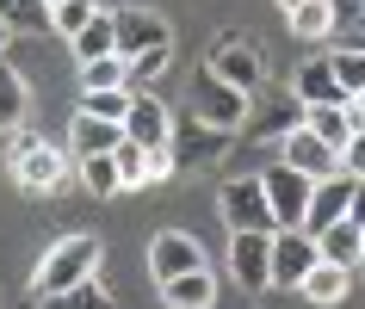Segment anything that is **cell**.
Returning a JSON list of instances; mask_svg holds the SVG:
<instances>
[{
    "label": "cell",
    "instance_id": "1",
    "mask_svg": "<svg viewBox=\"0 0 365 309\" xmlns=\"http://www.w3.org/2000/svg\"><path fill=\"white\" fill-rule=\"evenodd\" d=\"M6 174H13V186H19L25 198H56L68 179H75V154L56 149L50 136L38 130H13L6 136Z\"/></svg>",
    "mask_w": 365,
    "mask_h": 309
},
{
    "label": "cell",
    "instance_id": "2",
    "mask_svg": "<svg viewBox=\"0 0 365 309\" xmlns=\"http://www.w3.org/2000/svg\"><path fill=\"white\" fill-rule=\"evenodd\" d=\"M99 260H106L99 235H62V241H50V253H43L38 272H31V297L50 303L62 290H75L81 278H99Z\"/></svg>",
    "mask_w": 365,
    "mask_h": 309
},
{
    "label": "cell",
    "instance_id": "3",
    "mask_svg": "<svg viewBox=\"0 0 365 309\" xmlns=\"http://www.w3.org/2000/svg\"><path fill=\"white\" fill-rule=\"evenodd\" d=\"M192 117L205 124V130L230 136V130H242V117H248V93H235L223 75L198 68V75H192Z\"/></svg>",
    "mask_w": 365,
    "mask_h": 309
},
{
    "label": "cell",
    "instance_id": "4",
    "mask_svg": "<svg viewBox=\"0 0 365 309\" xmlns=\"http://www.w3.org/2000/svg\"><path fill=\"white\" fill-rule=\"evenodd\" d=\"M149 50H173L168 19L149 13V6H118L112 13V56L136 62V56H149Z\"/></svg>",
    "mask_w": 365,
    "mask_h": 309
},
{
    "label": "cell",
    "instance_id": "5",
    "mask_svg": "<svg viewBox=\"0 0 365 309\" xmlns=\"http://www.w3.org/2000/svg\"><path fill=\"white\" fill-rule=\"evenodd\" d=\"M217 204H223L230 235H272V229H279V223H272V204H267L260 174H254V179H230V186L217 192Z\"/></svg>",
    "mask_w": 365,
    "mask_h": 309
},
{
    "label": "cell",
    "instance_id": "6",
    "mask_svg": "<svg viewBox=\"0 0 365 309\" xmlns=\"http://www.w3.org/2000/svg\"><path fill=\"white\" fill-rule=\"evenodd\" d=\"M309 266H322V248L309 229H272V290H297Z\"/></svg>",
    "mask_w": 365,
    "mask_h": 309
},
{
    "label": "cell",
    "instance_id": "7",
    "mask_svg": "<svg viewBox=\"0 0 365 309\" xmlns=\"http://www.w3.org/2000/svg\"><path fill=\"white\" fill-rule=\"evenodd\" d=\"M260 186H267L272 223H279V229H304V211H309V179L297 174V167H285V161H272L267 174H260Z\"/></svg>",
    "mask_w": 365,
    "mask_h": 309
},
{
    "label": "cell",
    "instance_id": "8",
    "mask_svg": "<svg viewBox=\"0 0 365 309\" xmlns=\"http://www.w3.org/2000/svg\"><path fill=\"white\" fill-rule=\"evenodd\" d=\"M279 161H285V167H297V174H304L309 186H316V179L346 174V167H341V149H328L322 136H309L304 124H297V130H291L285 142H279Z\"/></svg>",
    "mask_w": 365,
    "mask_h": 309
},
{
    "label": "cell",
    "instance_id": "9",
    "mask_svg": "<svg viewBox=\"0 0 365 309\" xmlns=\"http://www.w3.org/2000/svg\"><path fill=\"white\" fill-rule=\"evenodd\" d=\"M124 142H136V149H173V112L161 105L155 93H136L130 112H124Z\"/></svg>",
    "mask_w": 365,
    "mask_h": 309
},
{
    "label": "cell",
    "instance_id": "10",
    "mask_svg": "<svg viewBox=\"0 0 365 309\" xmlns=\"http://www.w3.org/2000/svg\"><path fill=\"white\" fill-rule=\"evenodd\" d=\"M205 266V248H198L186 229H161L149 241V272H155V285H168V278H186V272Z\"/></svg>",
    "mask_w": 365,
    "mask_h": 309
},
{
    "label": "cell",
    "instance_id": "11",
    "mask_svg": "<svg viewBox=\"0 0 365 309\" xmlns=\"http://www.w3.org/2000/svg\"><path fill=\"white\" fill-rule=\"evenodd\" d=\"M230 272L248 290H272V235H230Z\"/></svg>",
    "mask_w": 365,
    "mask_h": 309
},
{
    "label": "cell",
    "instance_id": "12",
    "mask_svg": "<svg viewBox=\"0 0 365 309\" xmlns=\"http://www.w3.org/2000/svg\"><path fill=\"white\" fill-rule=\"evenodd\" d=\"M346 198H353V174L316 179V186H309V211H304V229H309V235L334 229V223L346 216Z\"/></svg>",
    "mask_w": 365,
    "mask_h": 309
},
{
    "label": "cell",
    "instance_id": "13",
    "mask_svg": "<svg viewBox=\"0 0 365 309\" xmlns=\"http://www.w3.org/2000/svg\"><path fill=\"white\" fill-rule=\"evenodd\" d=\"M291 93L304 99V105H346L341 80H334V68H328V56H309L304 68H297V80H291Z\"/></svg>",
    "mask_w": 365,
    "mask_h": 309
},
{
    "label": "cell",
    "instance_id": "14",
    "mask_svg": "<svg viewBox=\"0 0 365 309\" xmlns=\"http://www.w3.org/2000/svg\"><path fill=\"white\" fill-rule=\"evenodd\" d=\"M316 248H322L328 266H346V272L365 266V229L353 223V216H341L334 229H322V235H316Z\"/></svg>",
    "mask_w": 365,
    "mask_h": 309
},
{
    "label": "cell",
    "instance_id": "15",
    "mask_svg": "<svg viewBox=\"0 0 365 309\" xmlns=\"http://www.w3.org/2000/svg\"><path fill=\"white\" fill-rule=\"evenodd\" d=\"M118 142H124V124H106V117L75 112V130H68V154H75V161H87V154H112Z\"/></svg>",
    "mask_w": 365,
    "mask_h": 309
},
{
    "label": "cell",
    "instance_id": "16",
    "mask_svg": "<svg viewBox=\"0 0 365 309\" xmlns=\"http://www.w3.org/2000/svg\"><path fill=\"white\" fill-rule=\"evenodd\" d=\"M211 75H223L235 93H254V87H260V50H248V43H223V50L211 56Z\"/></svg>",
    "mask_w": 365,
    "mask_h": 309
},
{
    "label": "cell",
    "instance_id": "17",
    "mask_svg": "<svg viewBox=\"0 0 365 309\" xmlns=\"http://www.w3.org/2000/svg\"><path fill=\"white\" fill-rule=\"evenodd\" d=\"M346 290H353V272L322 260V266H309V278L297 285V297H304V303H316V309H334V303H346Z\"/></svg>",
    "mask_w": 365,
    "mask_h": 309
},
{
    "label": "cell",
    "instance_id": "18",
    "mask_svg": "<svg viewBox=\"0 0 365 309\" xmlns=\"http://www.w3.org/2000/svg\"><path fill=\"white\" fill-rule=\"evenodd\" d=\"M161 303H168V309H211V303H217V278H211V266L186 272V278H168V285H161Z\"/></svg>",
    "mask_w": 365,
    "mask_h": 309
},
{
    "label": "cell",
    "instance_id": "19",
    "mask_svg": "<svg viewBox=\"0 0 365 309\" xmlns=\"http://www.w3.org/2000/svg\"><path fill=\"white\" fill-rule=\"evenodd\" d=\"M25 112H31V87L19 80V68L0 62V136L25 130Z\"/></svg>",
    "mask_w": 365,
    "mask_h": 309
},
{
    "label": "cell",
    "instance_id": "20",
    "mask_svg": "<svg viewBox=\"0 0 365 309\" xmlns=\"http://www.w3.org/2000/svg\"><path fill=\"white\" fill-rule=\"evenodd\" d=\"M304 130L346 154V142H353V117H346V105H304Z\"/></svg>",
    "mask_w": 365,
    "mask_h": 309
},
{
    "label": "cell",
    "instance_id": "21",
    "mask_svg": "<svg viewBox=\"0 0 365 309\" xmlns=\"http://www.w3.org/2000/svg\"><path fill=\"white\" fill-rule=\"evenodd\" d=\"M297 124H304V99H297V93H279V99L267 105V117L254 124V136H267V142L279 136V142H285V136L297 130Z\"/></svg>",
    "mask_w": 365,
    "mask_h": 309
},
{
    "label": "cell",
    "instance_id": "22",
    "mask_svg": "<svg viewBox=\"0 0 365 309\" xmlns=\"http://www.w3.org/2000/svg\"><path fill=\"white\" fill-rule=\"evenodd\" d=\"M112 87H130V62L124 56H99L81 68V93H112Z\"/></svg>",
    "mask_w": 365,
    "mask_h": 309
},
{
    "label": "cell",
    "instance_id": "23",
    "mask_svg": "<svg viewBox=\"0 0 365 309\" xmlns=\"http://www.w3.org/2000/svg\"><path fill=\"white\" fill-rule=\"evenodd\" d=\"M112 167H118V192H143V186H149V149L118 142V149H112Z\"/></svg>",
    "mask_w": 365,
    "mask_h": 309
},
{
    "label": "cell",
    "instance_id": "24",
    "mask_svg": "<svg viewBox=\"0 0 365 309\" xmlns=\"http://www.w3.org/2000/svg\"><path fill=\"white\" fill-rule=\"evenodd\" d=\"M285 19H291V31L309 38V43H328V38H334V13H328V0H304V6L285 13Z\"/></svg>",
    "mask_w": 365,
    "mask_h": 309
},
{
    "label": "cell",
    "instance_id": "25",
    "mask_svg": "<svg viewBox=\"0 0 365 309\" xmlns=\"http://www.w3.org/2000/svg\"><path fill=\"white\" fill-rule=\"evenodd\" d=\"M68 50H75L81 68H87V62H99V56H112V13H99L81 38H68Z\"/></svg>",
    "mask_w": 365,
    "mask_h": 309
},
{
    "label": "cell",
    "instance_id": "26",
    "mask_svg": "<svg viewBox=\"0 0 365 309\" xmlns=\"http://www.w3.org/2000/svg\"><path fill=\"white\" fill-rule=\"evenodd\" d=\"M75 179H81L93 198H112V192H118V167H112V154H87V161H75Z\"/></svg>",
    "mask_w": 365,
    "mask_h": 309
},
{
    "label": "cell",
    "instance_id": "27",
    "mask_svg": "<svg viewBox=\"0 0 365 309\" xmlns=\"http://www.w3.org/2000/svg\"><path fill=\"white\" fill-rule=\"evenodd\" d=\"M43 309H118V303H112V290L99 285V278H81L75 290H62V297H50Z\"/></svg>",
    "mask_w": 365,
    "mask_h": 309
},
{
    "label": "cell",
    "instance_id": "28",
    "mask_svg": "<svg viewBox=\"0 0 365 309\" xmlns=\"http://www.w3.org/2000/svg\"><path fill=\"white\" fill-rule=\"evenodd\" d=\"M130 87H112V93H81V112L87 117H106V124H124V112H130Z\"/></svg>",
    "mask_w": 365,
    "mask_h": 309
},
{
    "label": "cell",
    "instance_id": "29",
    "mask_svg": "<svg viewBox=\"0 0 365 309\" xmlns=\"http://www.w3.org/2000/svg\"><path fill=\"white\" fill-rule=\"evenodd\" d=\"M328 68H334V80H341V93H365V50H328Z\"/></svg>",
    "mask_w": 365,
    "mask_h": 309
},
{
    "label": "cell",
    "instance_id": "30",
    "mask_svg": "<svg viewBox=\"0 0 365 309\" xmlns=\"http://www.w3.org/2000/svg\"><path fill=\"white\" fill-rule=\"evenodd\" d=\"M93 19H99V6H93V0H62L56 13H50V31H62V38H81V31H87Z\"/></svg>",
    "mask_w": 365,
    "mask_h": 309
},
{
    "label": "cell",
    "instance_id": "31",
    "mask_svg": "<svg viewBox=\"0 0 365 309\" xmlns=\"http://www.w3.org/2000/svg\"><path fill=\"white\" fill-rule=\"evenodd\" d=\"M0 19L13 25V31H43V25H50V13H43V0H0Z\"/></svg>",
    "mask_w": 365,
    "mask_h": 309
},
{
    "label": "cell",
    "instance_id": "32",
    "mask_svg": "<svg viewBox=\"0 0 365 309\" xmlns=\"http://www.w3.org/2000/svg\"><path fill=\"white\" fill-rule=\"evenodd\" d=\"M341 167H346V174H353V179H365V130L353 136V142H346V154H341Z\"/></svg>",
    "mask_w": 365,
    "mask_h": 309
},
{
    "label": "cell",
    "instance_id": "33",
    "mask_svg": "<svg viewBox=\"0 0 365 309\" xmlns=\"http://www.w3.org/2000/svg\"><path fill=\"white\" fill-rule=\"evenodd\" d=\"M346 216L365 229V179H353V198H346Z\"/></svg>",
    "mask_w": 365,
    "mask_h": 309
},
{
    "label": "cell",
    "instance_id": "34",
    "mask_svg": "<svg viewBox=\"0 0 365 309\" xmlns=\"http://www.w3.org/2000/svg\"><path fill=\"white\" fill-rule=\"evenodd\" d=\"M346 117H353V136H359V130H365V93L346 99Z\"/></svg>",
    "mask_w": 365,
    "mask_h": 309
},
{
    "label": "cell",
    "instance_id": "35",
    "mask_svg": "<svg viewBox=\"0 0 365 309\" xmlns=\"http://www.w3.org/2000/svg\"><path fill=\"white\" fill-rule=\"evenodd\" d=\"M6 43H13V25L0 19V56H6Z\"/></svg>",
    "mask_w": 365,
    "mask_h": 309
},
{
    "label": "cell",
    "instance_id": "36",
    "mask_svg": "<svg viewBox=\"0 0 365 309\" xmlns=\"http://www.w3.org/2000/svg\"><path fill=\"white\" fill-rule=\"evenodd\" d=\"M297 6H304V0H279V13H297Z\"/></svg>",
    "mask_w": 365,
    "mask_h": 309
},
{
    "label": "cell",
    "instance_id": "37",
    "mask_svg": "<svg viewBox=\"0 0 365 309\" xmlns=\"http://www.w3.org/2000/svg\"><path fill=\"white\" fill-rule=\"evenodd\" d=\"M56 6H62V0H43V13H56Z\"/></svg>",
    "mask_w": 365,
    "mask_h": 309
}]
</instances>
